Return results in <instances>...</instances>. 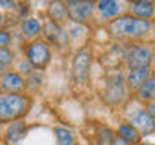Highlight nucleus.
I'll use <instances>...</instances> for the list:
<instances>
[{
  "label": "nucleus",
  "mask_w": 155,
  "mask_h": 145,
  "mask_svg": "<svg viewBox=\"0 0 155 145\" xmlns=\"http://www.w3.org/2000/svg\"><path fill=\"white\" fill-rule=\"evenodd\" d=\"M108 29L116 37H142L150 31V23L136 16H121L110 21Z\"/></svg>",
  "instance_id": "nucleus-2"
},
{
  "label": "nucleus",
  "mask_w": 155,
  "mask_h": 145,
  "mask_svg": "<svg viewBox=\"0 0 155 145\" xmlns=\"http://www.w3.org/2000/svg\"><path fill=\"white\" fill-rule=\"evenodd\" d=\"M55 135H57L58 145H74V142H76L74 134H73L70 129H66V127H57L55 129Z\"/></svg>",
  "instance_id": "nucleus-19"
},
{
  "label": "nucleus",
  "mask_w": 155,
  "mask_h": 145,
  "mask_svg": "<svg viewBox=\"0 0 155 145\" xmlns=\"http://www.w3.org/2000/svg\"><path fill=\"white\" fill-rule=\"evenodd\" d=\"M0 89L5 94H23L26 90V81L16 71H7L0 77Z\"/></svg>",
  "instance_id": "nucleus-8"
},
{
  "label": "nucleus",
  "mask_w": 155,
  "mask_h": 145,
  "mask_svg": "<svg viewBox=\"0 0 155 145\" xmlns=\"http://www.w3.org/2000/svg\"><path fill=\"white\" fill-rule=\"evenodd\" d=\"M133 126L137 129V132L149 134L155 129V121H153L152 116L149 114L147 110H140L133 116Z\"/></svg>",
  "instance_id": "nucleus-9"
},
{
  "label": "nucleus",
  "mask_w": 155,
  "mask_h": 145,
  "mask_svg": "<svg viewBox=\"0 0 155 145\" xmlns=\"http://www.w3.org/2000/svg\"><path fill=\"white\" fill-rule=\"evenodd\" d=\"M50 47L45 40H32L26 47V60L36 69H44L50 61Z\"/></svg>",
  "instance_id": "nucleus-3"
},
{
  "label": "nucleus",
  "mask_w": 155,
  "mask_h": 145,
  "mask_svg": "<svg viewBox=\"0 0 155 145\" xmlns=\"http://www.w3.org/2000/svg\"><path fill=\"white\" fill-rule=\"evenodd\" d=\"M118 137L124 139L126 142H129V143H136V142H139L140 135H139L137 129H136L133 124L126 123V124H121V126H120V129H118Z\"/></svg>",
  "instance_id": "nucleus-18"
},
{
  "label": "nucleus",
  "mask_w": 155,
  "mask_h": 145,
  "mask_svg": "<svg viewBox=\"0 0 155 145\" xmlns=\"http://www.w3.org/2000/svg\"><path fill=\"white\" fill-rule=\"evenodd\" d=\"M26 134H28V126H26V123H24V121H21V119L13 121V123L10 124L8 130H7V140H8V142H12V143L19 142V140H21Z\"/></svg>",
  "instance_id": "nucleus-11"
},
{
  "label": "nucleus",
  "mask_w": 155,
  "mask_h": 145,
  "mask_svg": "<svg viewBox=\"0 0 155 145\" xmlns=\"http://www.w3.org/2000/svg\"><path fill=\"white\" fill-rule=\"evenodd\" d=\"M126 90H124V84H123V77L120 74L113 76L107 84L105 94H104V100L108 105H120L124 100Z\"/></svg>",
  "instance_id": "nucleus-7"
},
{
  "label": "nucleus",
  "mask_w": 155,
  "mask_h": 145,
  "mask_svg": "<svg viewBox=\"0 0 155 145\" xmlns=\"http://www.w3.org/2000/svg\"><path fill=\"white\" fill-rule=\"evenodd\" d=\"M91 53L87 50H81L74 55L73 60V79L76 84H86L89 81V71H91Z\"/></svg>",
  "instance_id": "nucleus-6"
},
{
  "label": "nucleus",
  "mask_w": 155,
  "mask_h": 145,
  "mask_svg": "<svg viewBox=\"0 0 155 145\" xmlns=\"http://www.w3.org/2000/svg\"><path fill=\"white\" fill-rule=\"evenodd\" d=\"M0 5L3 8H12V7H15V2H3V0H0Z\"/></svg>",
  "instance_id": "nucleus-27"
},
{
  "label": "nucleus",
  "mask_w": 155,
  "mask_h": 145,
  "mask_svg": "<svg viewBox=\"0 0 155 145\" xmlns=\"http://www.w3.org/2000/svg\"><path fill=\"white\" fill-rule=\"evenodd\" d=\"M131 11L134 13L136 18L147 19V18H150L153 14L155 8H153V3L152 2H147V0H139V2L131 3Z\"/></svg>",
  "instance_id": "nucleus-12"
},
{
  "label": "nucleus",
  "mask_w": 155,
  "mask_h": 145,
  "mask_svg": "<svg viewBox=\"0 0 155 145\" xmlns=\"http://www.w3.org/2000/svg\"><path fill=\"white\" fill-rule=\"evenodd\" d=\"M29 108L31 102L23 94H0V124L21 119Z\"/></svg>",
  "instance_id": "nucleus-1"
},
{
  "label": "nucleus",
  "mask_w": 155,
  "mask_h": 145,
  "mask_svg": "<svg viewBox=\"0 0 155 145\" xmlns=\"http://www.w3.org/2000/svg\"><path fill=\"white\" fill-rule=\"evenodd\" d=\"M5 74V66H2V65H0V77H2Z\"/></svg>",
  "instance_id": "nucleus-28"
},
{
  "label": "nucleus",
  "mask_w": 155,
  "mask_h": 145,
  "mask_svg": "<svg viewBox=\"0 0 155 145\" xmlns=\"http://www.w3.org/2000/svg\"><path fill=\"white\" fill-rule=\"evenodd\" d=\"M15 60V53L10 50L8 47L0 48V65L2 66H10Z\"/></svg>",
  "instance_id": "nucleus-21"
},
{
  "label": "nucleus",
  "mask_w": 155,
  "mask_h": 145,
  "mask_svg": "<svg viewBox=\"0 0 155 145\" xmlns=\"http://www.w3.org/2000/svg\"><path fill=\"white\" fill-rule=\"evenodd\" d=\"M153 58V53L149 47L145 45H136L129 50L128 56H126V65H128L129 71L136 69H145L150 66Z\"/></svg>",
  "instance_id": "nucleus-4"
},
{
  "label": "nucleus",
  "mask_w": 155,
  "mask_h": 145,
  "mask_svg": "<svg viewBox=\"0 0 155 145\" xmlns=\"http://www.w3.org/2000/svg\"><path fill=\"white\" fill-rule=\"evenodd\" d=\"M10 42H12V36H10V32L3 31V29H0V48L8 47Z\"/></svg>",
  "instance_id": "nucleus-23"
},
{
  "label": "nucleus",
  "mask_w": 155,
  "mask_h": 145,
  "mask_svg": "<svg viewBox=\"0 0 155 145\" xmlns=\"http://www.w3.org/2000/svg\"><path fill=\"white\" fill-rule=\"evenodd\" d=\"M113 140H115L113 130L108 127H104L97 135V145H113Z\"/></svg>",
  "instance_id": "nucleus-20"
},
{
  "label": "nucleus",
  "mask_w": 155,
  "mask_h": 145,
  "mask_svg": "<svg viewBox=\"0 0 155 145\" xmlns=\"http://www.w3.org/2000/svg\"><path fill=\"white\" fill-rule=\"evenodd\" d=\"M139 98L145 102H153L155 100V76H149L144 81V84L137 89Z\"/></svg>",
  "instance_id": "nucleus-13"
},
{
  "label": "nucleus",
  "mask_w": 155,
  "mask_h": 145,
  "mask_svg": "<svg viewBox=\"0 0 155 145\" xmlns=\"http://www.w3.org/2000/svg\"><path fill=\"white\" fill-rule=\"evenodd\" d=\"M97 10L104 18H115L120 13V3L113 0H102L97 3Z\"/></svg>",
  "instance_id": "nucleus-16"
},
{
  "label": "nucleus",
  "mask_w": 155,
  "mask_h": 145,
  "mask_svg": "<svg viewBox=\"0 0 155 145\" xmlns=\"http://www.w3.org/2000/svg\"><path fill=\"white\" fill-rule=\"evenodd\" d=\"M41 29H42V24L37 18H26L21 21V32H23V36H26V37L39 36Z\"/></svg>",
  "instance_id": "nucleus-15"
},
{
  "label": "nucleus",
  "mask_w": 155,
  "mask_h": 145,
  "mask_svg": "<svg viewBox=\"0 0 155 145\" xmlns=\"http://www.w3.org/2000/svg\"><path fill=\"white\" fill-rule=\"evenodd\" d=\"M95 5L92 2H82V0H71L66 2V10H68V19L74 23H87L92 19Z\"/></svg>",
  "instance_id": "nucleus-5"
},
{
  "label": "nucleus",
  "mask_w": 155,
  "mask_h": 145,
  "mask_svg": "<svg viewBox=\"0 0 155 145\" xmlns=\"http://www.w3.org/2000/svg\"><path fill=\"white\" fill-rule=\"evenodd\" d=\"M41 32H42V36H44V39H45L47 44H57L63 31H61L60 24H57L55 21H52L50 18H47L45 23L42 24Z\"/></svg>",
  "instance_id": "nucleus-10"
},
{
  "label": "nucleus",
  "mask_w": 155,
  "mask_h": 145,
  "mask_svg": "<svg viewBox=\"0 0 155 145\" xmlns=\"http://www.w3.org/2000/svg\"><path fill=\"white\" fill-rule=\"evenodd\" d=\"M48 14H50V19L55 21L57 24L68 19V10H66V3L63 2H52L48 5Z\"/></svg>",
  "instance_id": "nucleus-14"
},
{
  "label": "nucleus",
  "mask_w": 155,
  "mask_h": 145,
  "mask_svg": "<svg viewBox=\"0 0 155 145\" xmlns=\"http://www.w3.org/2000/svg\"><path fill=\"white\" fill-rule=\"evenodd\" d=\"M113 145H131V143H129V142H126V140H124V139H121V137H115Z\"/></svg>",
  "instance_id": "nucleus-26"
},
{
  "label": "nucleus",
  "mask_w": 155,
  "mask_h": 145,
  "mask_svg": "<svg viewBox=\"0 0 155 145\" xmlns=\"http://www.w3.org/2000/svg\"><path fill=\"white\" fill-rule=\"evenodd\" d=\"M41 81H42L41 72H31V74H29V79L26 81V89H28V87L37 89V87L41 85Z\"/></svg>",
  "instance_id": "nucleus-22"
},
{
  "label": "nucleus",
  "mask_w": 155,
  "mask_h": 145,
  "mask_svg": "<svg viewBox=\"0 0 155 145\" xmlns=\"http://www.w3.org/2000/svg\"><path fill=\"white\" fill-rule=\"evenodd\" d=\"M31 69H32V66L31 65H29V61L28 60H24L23 63H21V72H23V74H31Z\"/></svg>",
  "instance_id": "nucleus-24"
},
{
  "label": "nucleus",
  "mask_w": 155,
  "mask_h": 145,
  "mask_svg": "<svg viewBox=\"0 0 155 145\" xmlns=\"http://www.w3.org/2000/svg\"><path fill=\"white\" fill-rule=\"evenodd\" d=\"M147 111H149V114L152 116V118H153V121H155V102H150V105H149Z\"/></svg>",
  "instance_id": "nucleus-25"
},
{
  "label": "nucleus",
  "mask_w": 155,
  "mask_h": 145,
  "mask_svg": "<svg viewBox=\"0 0 155 145\" xmlns=\"http://www.w3.org/2000/svg\"><path fill=\"white\" fill-rule=\"evenodd\" d=\"M149 76H150V69H149V68H145V69L129 71V74H128V84H129V87H133V89H139Z\"/></svg>",
  "instance_id": "nucleus-17"
}]
</instances>
